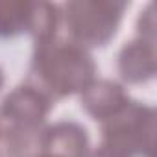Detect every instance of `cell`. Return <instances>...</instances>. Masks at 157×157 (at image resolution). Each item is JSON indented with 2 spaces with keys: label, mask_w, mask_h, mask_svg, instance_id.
Wrapping results in <instances>:
<instances>
[{
  "label": "cell",
  "mask_w": 157,
  "mask_h": 157,
  "mask_svg": "<svg viewBox=\"0 0 157 157\" xmlns=\"http://www.w3.org/2000/svg\"><path fill=\"white\" fill-rule=\"evenodd\" d=\"M96 63L87 48L70 39L56 37L48 43L33 44L26 82L37 85L57 102L82 94L96 80Z\"/></svg>",
  "instance_id": "1"
},
{
  "label": "cell",
  "mask_w": 157,
  "mask_h": 157,
  "mask_svg": "<svg viewBox=\"0 0 157 157\" xmlns=\"http://www.w3.org/2000/svg\"><path fill=\"white\" fill-rule=\"evenodd\" d=\"M128 2L118 0H76L61 8L68 39L83 48H102L118 32Z\"/></svg>",
  "instance_id": "2"
},
{
  "label": "cell",
  "mask_w": 157,
  "mask_h": 157,
  "mask_svg": "<svg viewBox=\"0 0 157 157\" xmlns=\"http://www.w3.org/2000/svg\"><path fill=\"white\" fill-rule=\"evenodd\" d=\"M100 124V144L126 157H151L155 131V111L151 105L129 100L124 109Z\"/></svg>",
  "instance_id": "3"
},
{
  "label": "cell",
  "mask_w": 157,
  "mask_h": 157,
  "mask_svg": "<svg viewBox=\"0 0 157 157\" xmlns=\"http://www.w3.org/2000/svg\"><path fill=\"white\" fill-rule=\"evenodd\" d=\"M56 102L44 91L30 82H24L6 94L0 105V117L6 118L10 126L37 128L44 126V120Z\"/></svg>",
  "instance_id": "4"
},
{
  "label": "cell",
  "mask_w": 157,
  "mask_h": 157,
  "mask_svg": "<svg viewBox=\"0 0 157 157\" xmlns=\"http://www.w3.org/2000/svg\"><path fill=\"white\" fill-rule=\"evenodd\" d=\"M43 153L50 157H89L91 142L87 129L72 120L44 128Z\"/></svg>",
  "instance_id": "5"
},
{
  "label": "cell",
  "mask_w": 157,
  "mask_h": 157,
  "mask_svg": "<svg viewBox=\"0 0 157 157\" xmlns=\"http://www.w3.org/2000/svg\"><path fill=\"white\" fill-rule=\"evenodd\" d=\"M118 74L126 83L139 85L153 80L155 76V43L133 39L122 46L117 59Z\"/></svg>",
  "instance_id": "6"
},
{
  "label": "cell",
  "mask_w": 157,
  "mask_h": 157,
  "mask_svg": "<svg viewBox=\"0 0 157 157\" xmlns=\"http://www.w3.org/2000/svg\"><path fill=\"white\" fill-rule=\"evenodd\" d=\"M82 107L98 122L117 115L131 100L124 87L111 80H94L82 93Z\"/></svg>",
  "instance_id": "7"
},
{
  "label": "cell",
  "mask_w": 157,
  "mask_h": 157,
  "mask_svg": "<svg viewBox=\"0 0 157 157\" xmlns=\"http://www.w3.org/2000/svg\"><path fill=\"white\" fill-rule=\"evenodd\" d=\"M33 2L28 0H0V37L13 39L30 32Z\"/></svg>",
  "instance_id": "8"
},
{
  "label": "cell",
  "mask_w": 157,
  "mask_h": 157,
  "mask_svg": "<svg viewBox=\"0 0 157 157\" xmlns=\"http://www.w3.org/2000/svg\"><path fill=\"white\" fill-rule=\"evenodd\" d=\"M61 26V8L50 2H33L30 32L33 37V44L48 43L57 37V30Z\"/></svg>",
  "instance_id": "9"
},
{
  "label": "cell",
  "mask_w": 157,
  "mask_h": 157,
  "mask_svg": "<svg viewBox=\"0 0 157 157\" xmlns=\"http://www.w3.org/2000/svg\"><path fill=\"white\" fill-rule=\"evenodd\" d=\"M137 30H139V37L146 39V41H153L155 43V19H153V6L148 4L144 11H140V17L137 21Z\"/></svg>",
  "instance_id": "10"
},
{
  "label": "cell",
  "mask_w": 157,
  "mask_h": 157,
  "mask_svg": "<svg viewBox=\"0 0 157 157\" xmlns=\"http://www.w3.org/2000/svg\"><path fill=\"white\" fill-rule=\"evenodd\" d=\"M89 157H126V155H122V153H118V151H115V150H111V148L100 144L94 151L89 153Z\"/></svg>",
  "instance_id": "11"
},
{
  "label": "cell",
  "mask_w": 157,
  "mask_h": 157,
  "mask_svg": "<svg viewBox=\"0 0 157 157\" xmlns=\"http://www.w3.org/2000/svg\"><path fill=\"white\" fill-rule=\"evenodd\" d=\"M4 82H6V78H4V70H2V67H0V89L4 87Z\"/></svg>",
  "instance_id": "12"
},
{
  "label": "cell",
  "mask_w": 157,
  "mask_h": 157,
  "mask_svg": "<svg viewBox=\"0 0 157 157\" xmlns=\"http://www.w3.org/2000/svg\"><path fill=\"white\" fill-rule=\"evenodd\" d=\"M35 157H50V155H46V153H39V155H35Z\"/></svg>",
  "instance_id": "13"
}]
</instances>
